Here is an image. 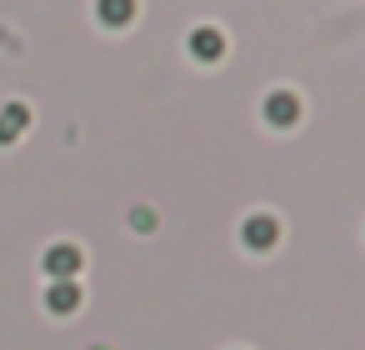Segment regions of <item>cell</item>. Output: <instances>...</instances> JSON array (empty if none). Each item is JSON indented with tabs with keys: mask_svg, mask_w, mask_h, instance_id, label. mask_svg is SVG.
<instances>
[{
	"mask_svg": "<svg viewBox=\"0 0 365 350\" xmlns=\"http://www.w3.org/2000/svg\"><path fill=\"white\" fill-rule=\"evenodd\" d=\"M81 260H86V255H81L76 245H51L41 265H46V275H51V280H76V270H81Z\"/></svg>",
	"mask_w": 365,
	"mask_h": 350,
	"instance_id": "cell-3",
	"label": "cell"
},
{
	"mask_svg": "<svg viewBox=\"0 0 365 350\" xmlns=\"http://www.w3.org/2000/svg\"><path fill=\"white\" fill-rule=\"evenodd\" d=\"M96 350H106V345H96Z\"/></svg>",
	"mask_w": 365,
	"mask_h": 350,
	"instance_id": "cell-9",
	"label": "cell"
},
{
	"mask_svg": "<svg viewBox=\"0 0 365 350\" xmlns=\"http://www.w3.org/2000/svg\"><path fill=\"white\" fill-rule=\"evenodd\" d=\"M190 56L205 61V66H215V61L225 56V36H220L215 26H195V31H190Z\"/></svg>",
	"mask_w": 365,
	"mask_h": 350,
	"instance_id": "cell-4",
	"label": "cell"
},
{
	"mask_svg": "<svg viewBox=\"0 0 365 350\" xmlns=\"http://www.w3.org/2000/svg\"><path fill=\"white\" fill-rule=\"evenodd\" d=\"M240 240H245V250H270V245L280 240V220H275V215H265V210H255V215H245Z\"/></svg>",
	"mask_w": 365,
	"mask_h": 350,
	"instance_id": "cell-1",
	"label": "cell"
},
{
	"mask_svg": "<svg viewBox=\"0 0 365 350\" xmlns=\"http://www.w3.org/2000/svg\"><path fill=\"white\" fill-rule=\"evenodd\" d=\"M76 305H81V285H76V280H51V290H46V310L71 315Z\"/></svg>",
	"mask_w": 365,
	"mask_h": 350,
	"instance_id": "cell-6",
	"label": "cell"
},
{
	"mask_svg": "<svg viewBox=\"0 0 365 350\" xmlns=\"http://www.w3.org/2000/svg\"><path fill=\"white\" fill-rule=\"evenodd\" d=\"M31 125V110L21 105V101H11V105H0V145H11V140H21V130Z\"/></svg>",
	"mask_w": 365,
	"mask_h": 350,
	"instance_id": "cell-5",
	"label": "cell"
},
{
	"mask_svg": "<svg viewBox=\"0 0 365 350\" xmlns=\"http://www.w3.org/2000/svg\"><path fill=\"white\" fill-rule=\"evenodd\" d=\"M130 225H135V230H155V215H150V210H145V205H140V210H135V215H130Z\"/></svg>",
	"mask_w": 365,
	"mask_h": 350,
	"instance_id": "cell-8",
	"label": "cell"
},
{
	"mask_svg": "<svg viewBox=\"0 0 365 350\" xmlns=\"http://www.w3.org/2000/svg\"><path fill=\"white\" fill-rule=\"evenodd\" d=\"M96 16L106 26H130L135 21V0H96Z\"/></svg>",
	"mask_w": 365,
	"mask_h": 350,
	"instance_id": "cell-7",
	"label": "cell"
},
{
	"mask_svg": "<svg viewBox=\"0 0 365 350\" xmlns=\"http://www.w3.org/2000/svg\"><path fill=\"white\" fill-rule=\"evenodd\" d=\"M265 120H270L275 130L295 125V120H300V101H295V91H270V96H265Z\"/></svg>",
	"mask_w": 365,
	"mask_h": 350,
	"instance_id": "cell-2",
	"label": "cell"
}]
</instances>
